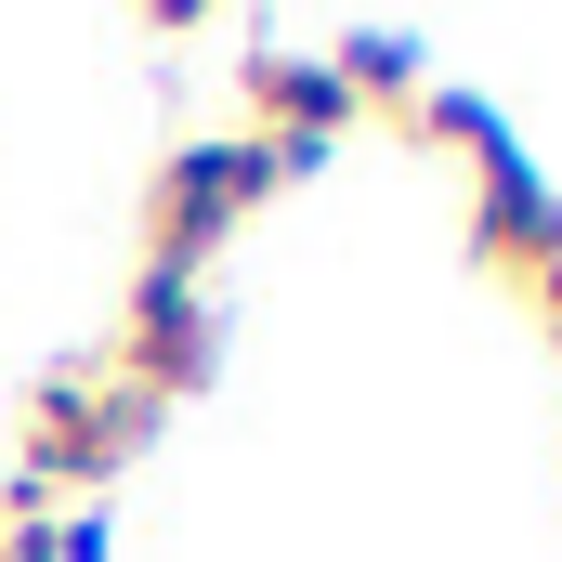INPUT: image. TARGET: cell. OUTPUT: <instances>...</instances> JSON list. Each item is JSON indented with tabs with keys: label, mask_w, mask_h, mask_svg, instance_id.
Masks as SVG:
<instances>
[{
	"label": "cell",
	"mask_w": 562,
	"mask_h": 562,
	"mask_svg": "<svg viewBox=\"0 0 562 562\" xmlns=\"http://www.w3.org/2000/svg\"><path fill=\"white\" fill-rule=\"evenodd\" d=\"M236 105H249V132L276 144V170H327L340 132H353V92H340V66L327 53H276V40H249L236 53Z\"/></svg>",
	"instance_id": "obj_4"
},
{
	"label": "cell",
	"mask_w": 562,
	"mask_h": 562,
	"mask_svg": "<svg viewBox=\"0 0 562 562\" xmlns=\"http://www.w3.org/2000/svg\"><path fill=\"white\" fill-rule=\"evenodd\" d=\"M170 419L157 393L132 380H105V367H40V393H26V471H13V510H66V497H92V484H119L144 458V431Z\"/></svg>",
	"instance_id": "obj_1"
},
{
	"label": "cell",
	"mask_w": 562,
	"mask_h": 562,
	"mask_svg": "<svg viewBox=\"0 0 562 562\" xmlns=\"http://www.w3.org/2000/svg\"><path fill=\"white\" fill-rule=\"evenodd\" d=\"M105 380H132V393H157V406H183L196 380H223V314H210V288L144 262L132 301H119V367H105Z\"/></svg>",
	"instance_id": "obj_3"
},
{
	"label": "cell",
	"mask_w": 562,
	"mask_h": 562,
	"mask_svg": "<svg viewBox=\"0 0 562 562\" xmlns=\"http://www.w3.org/2000/svg\"><path fill=\"white\" fill-rule=\"evenodd\" d=\"M327 66H340V92H353V105H393V119L431 92V66H419V40H406V26H353Z\"/></svg>",
	"instance_id": "obj_5"
},
{
	"label": "cell",
	"mask_w": 562,
	"mask_h": 562,
	"mask_svg": "<svg viewBox=\"0 0 562 562\" xmlns=\"http://www.w3.org/2000/svg\"><path fill=\"white\" fill-rule=\"evenodd\" d=\"M510 288H524V314H537V340L562 353V210H550V249H537V262H524Z\"/></svg>",
	"instance_id": "obj_7"
},
{
	"label": "cell",
	"mask_w": 562,
	"mask_h": 562,
	"mask_svg": "<svg viewBox=\"0 0 562 562\" xmlns=\"http://www.w3.org/2000/svg\"><path fill=\"white\" fill-rule=\"evenodd\" d=\"M406 132H419V144H458V157H484V144H510V119H497L471 79H431L419 105H406Z\"/></svg>",
	"instance_id": "obj_6"
},
{
	"label": "cell",
	"mask_w": 562,
	"mask_h": 562,
	"mask_svg": "<svg viewBox=\"0 0 562 562\" xmlns=\"http://www.w3.org/2000/svg\"><path fill=\"white\" fill-rule=\"evenodd\" d=\"M66 562H119V524H105V497H79V510H66Z\"/></svg>",
	"instance_id": "obj_8"
},
{
	"label": "cell",
	"mask_w": 562,
	"mask_h": 562,
	"mask_svg": "<svg viewBox=\"0 0 562 562\" xmlns=\"http://www.w3.org/2000/svg\"><path fill=\"white\" fill-rule=\"evenodd\" d=\"M276 183H288V170H276V144H262V132H196V144H170V157L144 170V262H157V276H210V249L249 236V210H262Z\"/></svg>",
	"instance_id": "obj_2"
}]
</instances>
